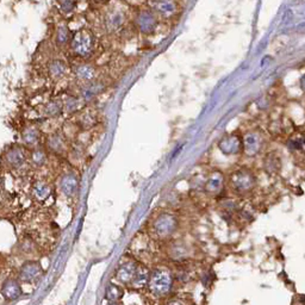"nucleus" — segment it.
<instances>
[{"mask_svg": "<svg viewBox=\"0 0 305 305\" xmlns=\"http://www.w3.org/2000/svg\"><path fill=\"white\" fill-rule=\"evenodd\" d=\"M149 291L156 298H162L169 295L173 287V274L168 268L157 267L151 273L148 282Z\"/></svg>", "mask_w": 305, "mask_h": 305, "instance_id": "obj_1", "label": "nucleus"}, {"mask_svg": "<svg viewBox=\"0 0 305 305\" xmlns=\"http://www.w3.org/2000/svg\"><path fill=\"white\" fill-rule=\"evenodd\" d=\"M70 49L81 59H90L94 53V35L87 29L78 30L70 38Z\"/></svg>", "mask_w": 305, "mask_h": 305, "instance_id": "obj_2", "label": "nucleus"}, {"mask_svg": "<svg viewBox=\"0 0 305 305\" xmlns=\"http://www.w3.org/2000/svg\"><path fill=\"white\" fill-rule=\"evenodd\" d=\"M178 227H179V222H178L177 217L172 214L165 213L159 214L155 218L154 223H152V231H154L155 236L163 240L173 236L174 233L178 230Z\"/></svg>", "mask_w": 305, "mask_h": 305, "instance_id": "obj_3", "label": "nucleus"}, {"mask_svg": "<svg viewBox=\"0 0 305 305\" xmlns=\"http://www.w3.org/2000/svg\"><path fill=\"white\" fill-rule=\"evenodd\" d=\"M42 275H43V268H42L41 264L38 261L30 260V261L24 262L22 265L18 273V279L24 282H35Z\"/></svg>", "mask_w": 305, "mask_h": 305, "instance_id": "obj_4", "label": "nucleus"}, {"mask_svg": "<svg viewBox=\"0 0 305 305\" xmlns=\"http://www.w3.org/2000/svg\"><path fill=\"white\" fill-rule=\"evenodd\" d=\"M125 22V15L122 10H110L104 17V29L114 33L122 29Z\"/></svg>", "mask_w": 305, "mask_h": 305, "instance_id": "obj_5", "label": "nucleus"}, {"mask_svg": "<svg viewBox=\"0 0 305 305\" xmlns=\"http://www.w3.org/2000/svg\"><path fill=\"white\" fill-rule=\"evenodd\" d=\"M5 161L11 168L18 169L27 162V154L21 146H12L5 152Z\"/></svg>", "mask_w": 305, "mask_h": 305, "instance_id": "obj_6", "label": "nucleus"}, {"mask_svg": "<svg viewBox=\"0 0 305 305\" xmlns=\"http://www.w3.org/2000/svg\"><path fill=\"white\" fill-rule=\"evenodd\" d=\"M254 178L249 172L247 171H237L233 177V186L234 188L240 193H247L254 187Z\"/></svg>", "mask_w": 305, "mask_h": 305, "instance_id": "obj_7", "label": "nucleus"}, {"mask_svg": "<svg viewBox=\"0 0 305 305\" xmlns=\"http://www.w3.org/2000/svg\"><path fill=\"white\" fill-rule=\"evenodd\" d=\"M135 22H136L137 29L143 33L152 32L157 23L156 17H155L154 13L152 11L147 10L138 12L136 18H135Z\"/></svg>", "mask_w": 305, "mask_h": 305, "instance_id": "obj_8", "label": "nucleus"}, {"mask_svg": "<svg viewBox=\"0 0 305 305\" xmlns=\"http://www.w3.org/2000/svg\"><path fill=\"white\" fill-rule=\"evenodd\" d=\"M105 84L100 80H93L90 83H85L80 89V98L83 101H91L95 97L101 94L105 90Z\"/></svg>", "mask_w": 305, "mask_h": 305, "instance_id": "obj_9", "label": "nucleus"}, {"mask_svg": "<svg viewBox=\"0 0 305 305\" xmlns=\"http://www.w3.org/2000/svg\"><path fill=\"white\" fill-rule=\"evenodd\" d=\"M1 296L5 301L13 302L22 296V286L19 279L7 278L1 285Z\"/></svg>", "mask_w": 305, "mask_h": 305, "instance_id": "obj_10", "label": "nucleus"}, {"mask_svg": "<svg viewBox=\"0 0 305 305\" xmlns=\"http://www.w3.org/2000/svg\"><path fill=\"white\" fill-rule=\"evenodd\" d=\"M148 2L154 12L163 18H169L177 12V4L174 0H148Z\"/></svg>", "mask_w": 305, "mask_h": 305, "instance_id": "obj_11", "label": "nucleus"}, {"mask_svg": "<svg viewBox=\"0 0 305 305\" xmlns=\"http://www.w3.org/2000/svg\"><path fill=\"white\" fill-rule=\"evenodd\" d=\"M138 265L135 261H126L118 267L116 272V279L123 285H129L136 273Z\"/></svg>", "mask_w": 305, "mask_h": 305, "instance_id": "obj_12", "label": "nucleus"}, {"mask_svg": "<svg viewBox=\"0 0 305 305\" xmlns=\"http://www.w3.org/2000/svg\"><path fill=\"white\" fill-rule=\"evenodd\" d=\"M73 74L78 80L90 83V81L95 80L97 70L90 63H78L73 67Z\"/></svg>", "mask_w": 305, "mask_h": 305, "instance_id": "obj_13", "label": "nucleus"}, {"mask_svg": "<svg viewBox=\"0 0 305 305\" xmlns=\"http://www.w3.org/2000/svg\"><path fill=\"white\" fill-rule=\"evenodd\" d=\"M79 187V179L74 173H66L60 179V190L64 196H74Z\"/></svg>", "mask_w": 305, "mask_h": 305, "instance_id": "obj_14", "label": "nucleus"}, {"mask_svg": "<svg viewBox=\"0 0 305 305\" xmlns=\"http://www.w3.org/2000/svg\"><path fill=\"white\" fill-rule=\"evenodd\" d=\"M47 148L54 154H63L67 149L66 138L62 136L60 132H54L47 137Z\"/></svg>", "mask_w": 305, "mask_h": 305, "instance_id": "obj_15", "label": "nucleus"}, {"mask_svg": "<svg viewBox=\"0 0 305 305\" xmlns=\"http://www.w3.org/2000/svg\"><path fill=\"white\" fill-rule=\"evenodd\" d=\"M48 74L53 79H61L67 73V63L61 59H53L48 62Z\"/></svg>", "mask_w": 305, "mask_h": 305, "instance_id": "obj_16", "label": "nucleus"}, {"mask_svg": "<svg viewBox=\"0 0 305 305\" xmlns=\"http://www.w3.org/2000/svg\"><path fill=\"white\" fill-rule=\"evenodd\" d=\"M39 141H41V132L36 126H27L22 132V142L29 148L37 146Z\"/></svg>", "mask_w": 305, "mask_h": 305, "instance_id": "obj_17", "label": "nucleus"}, {"mask_svg": "<svg viewBox=\"0 0 305 305\" xmlns=\"http://www.w3.org/2000/svg\"><path fill=\"white\" fill-rule=\"evenodd\" d=\"M149 278H151V273L147 270L145 266H138L136 273H135L134 278H132L131 282H130V286L134 287V289H143V287L148 286Z\"/></svg>", "mask_w": 305, "mask_h": 305, "instance_id": "obj_18", "label": "nucleus"}, {"mask_svg": "<svg viewBox=\"0 0 305 305\" xmlns=\"http://www.w3.org/2000/svg\"><path fill=\"white\" fill-rule=\"evenodd\" d=\"M31 193H32L33 198L38 202H44L49 198L50 193H52V188L44 182H36L33 183L32 188H31Z\"/></svg>", "mask_w": 305, "mask_h": 305, "instance_id": "obj_19", "label": "nucleus"}, {"mask_svg": "<svg viewBox=\"0 0 305 305\" xmlns=\"http://www.w3.org/2000/svg\"><path fill=\"white\" fill-rule=\"evenodd\" d=\"M63 114V103L60 99H53L44 105L43 115L48 118H58Z\"/></svg>", "mask_w": 305, "mask_h": 305, "instance_id": "obj_20", "label": "nucleus"}, {"mask_svg": "<svg viewBox=\"0 0 305 305\" xmlns=\"http://www.w3.org/2000/svg\"><path fill=\"white\" fill-rule=\"evenodd\" d=\"M206 191L210 194H217L223 188V178L221 174L214 173L206 182Z\"/></svg>", "mask_w": 305, "mask_h": 305, "instance_id": "obj_21", "label": "nucleus"}, {"mask_svg": "<svg viewBox=\"0 0 305 305\" xmlns=\"http://www.w3.org/2000/svg\"><path fill=\"white\" fill-rule=\"evenodd\" d=\"M95 123H97V114L94 111H91V110H86L79 117V125L85 130L93 128Z\"/></svg>", "mask_w": 305, "mask_h": 305, "instance_id": "obj_22", "label": "nucleus"}, {"mask_svg": "<svg viewBox=\"0 0 305 305\" xmlns=\"http://www.w3.org/2000/svg\"><path fill=\"white\" fill-rule=\"evenodd\" d=\"M124 296L122 286L117 284H109L105 290V298L107 302H120Z\"/></svg>", "mask_w": 305, "mask_h": 305, "instance_id": "obj_23", "label": "nucleus"}, {"mask_svg": "<svg viewBox=\"0 0 305 305\" xmlns=\"http://www.w3.org/2000/svg\"><path fill=\"white\" fill-rule=\"evenodd\" d=\"M70 38H72V33L68 29V27L64 24L59 25L58 29H56V35H55V42L58 46H66L67 43H69Z\"/></svg>", "mask_w": 305, "mask_h": 305, "instance_id": "obj_24", "label": "nucleus"}, {"mask_svg": "<svg viewBox=\"0 0 305 305\" xmlns=\"http://www.w3.org/2000/svg\"><path fill=\"white\" fill-rule=\"evenodd\" d=\"M30 161L35 167H43L48 161V155L46 151H43V149L41 148H35L30 154Z\"/></svg>", "mask_w": 305, "mask_h": 305, "instance_id": "obj_25", "label": "nucleus"}, {"mask_svg": "<svg viewBox=\"0 0 305 305\" xmlns=\"http://www.w3.org/2000/svg\"><path fill=\"white\" fill-rule=\"evenodd\" d=\"M260 140L255 135H249L245 138V152L249 155H255L259 152Z\"/></svg>", "mask_w": 305, "mask_h": 305, "instance_id": "obj_26", "label": "nucleus"}, {"mask_svg": "<svg viewBox=\"0 0 305 305\" xmlns=\"http://www.w3.org/2000/svg\"><path fill=\"white\" fill-rule=\"evenodd\" d=\"M81 105V100L79 98L73 97V95H69L67 98L66 101L63 103V111L66 114H74V112L78 111L80 109Z\"/></svg>", "mask_w": 305, "mask_h": 305, "instance_id": "obj_27", "label": "nucleus"}, {"mask_svg": "<svg viewBox=\"0 0 305 305\" xmlns=\"http://www.w3.org/2000/svg\"><path fill=\"white\" fill-rule=\"evenodd\" d=\"M78 0H58L59 8L64 15H70L75 10Z\"/></svg>", "mask_w": 305, "mask_h": 305, "instance_id": "obj_28", "label": "nucleus"}, {"mask_svg": "<svg viewBox=\"0 0 305 305\" xmlns=\"http://www.w3.org/2000/svg\"><path fill=\"white\" fill-rule=\"evenodd\" d=\"M166 305H187L186 302L183 299L180 298H173V299H169V301L166 303Z\"/></svg>", "mask_w": 305, "mask_h": 305, "instance_id": "obj_29", "label": "nucleus"}, {"mask_svg": "<svg viewBox=\"0 0 305 305\" xmlns=\"http://www.w3.org/2000/svg\"><path fill=\"white\" fill-rule=\"evenodd\" d=\"M296 31H297V32H301V33H305V23L298 25Z\"/></svg>", "mask_w": 305, "mask_h": 305, "instance_id": "obj_30", "label": "nucleus"}, {"mask_svg": "<svg viewBox=\"0 0 305 305\" xmlns=\"http://www.w3.org/2000/svg\"><path fill=\"white\" fill-rule=\"evenodd\" d=\"M93 1L95 2V4H99V5H105L107 4V2L110 1V0H93Z\"/></svg>", "mask_w": 305, "mask_h": 305, "instance_id": "obj_31", "label": "nucleus"}, {"mask_svg": "<svg viewBox=\"0 0 305 305\" xmlns=\"http://www.w3.org/2000/svg\"><path fill=\"white\" fill-rule=\"evenodd\" d=\"M107 305H122L120 303V302H109V304Z\"/></svg>", "mask_w": 305, "mask_h": 305, "instance_id": "obj_32", "label": "nucleus"}]
</instances>
